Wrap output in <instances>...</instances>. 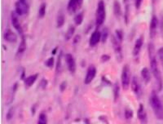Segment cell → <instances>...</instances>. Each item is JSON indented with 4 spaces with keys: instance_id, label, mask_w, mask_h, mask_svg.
I'll use <instances>...</instances> for the list:
<instances>
[{
    "instance_id": "cell-31",
    "label": "cell",
    "mask_w": 163,
    "mask_h": 124,
    "mask_svg": "<svg viewBox=\"0 0 163 124\" xmlns=\"http://www.w3.org/2000/svg\"><path fill=\"white\" fill-rule=\"evenodd\" d=\"M54 64H55V59L54 57H50L47 60L45 61V65L49 69H52L54 67Z\"/></svg>"
},
{
    "instance_id": "cell-6",
    "label": "cell",
    "mask_w": 163,
    "mask_h": 124,
    "mask_svg": "<svg viewBox=\"0 0 163 124\" xmlns=\"http://www.w3.org/2000/svg\"><path fill=\"white\" fill-rule=\"evenodd\" d=\"M30 10V5L27 0H17L15 4V11L18 16L26 15Z\"/></svg>"
},
{
    "instance_id": "cell-27",
    "label": "cell",
    "mask_w": 163,
    "mask_h": 124,
    "mask_svg": "<svg viewBox=\"0 0 163 124\" xmlns=\"http://www.w3.org/2000/svg\"><path fill=\"white\" fill-rule=\"evenodd\" d=\"M119 94H120V86H119V84H118V83L117 82V83H115V85H114V99L115 102L118 100Z\"/></svg>"
},
{
    "instance_id": "cell-1",
    "label": "cell",
    "mask_w": 163,
    "mask_h": 124,
    "mask_svg": "<svg viewBox=\"0 0 163 124\" xmlns=\"http://www.w3.org/2000/svg\"><path fill=\"white\" fill-rule=\"evenodd\" d=\"M148 57H149V61H150V68H151V72L154 76L157 82V86L158 88V91H161L162 89L163 86V80L162 77V74L160 71L159 67H158V62L157 59V53L155 51V47L152 43H149L148 46Z\"/></svg>"
},
{
    "instance_id": "cell-32",
    "label": "cell",
    "mask_w": 163,
    "mask_h": 124,
    "mask_svg": "<svg viewBox=\"0 0 163 124\" xmlns=\"http://www.w3.org/2000/svg\"><path fill=\"white\" fill-rule=\"evenodd\" d=\"M125 118L127 120H130L133 118V111L129 108H126L125 109Z\"/></svg>"
},
{
    "instance_id": "cell-34",
    "label": "cell",
    "mask_w": 163,
    "mask_h": 124,
    "mask_svg": "<svg viewBox=\"0 0 163 124\" xmlns=\"http://www.w3.org/2000/svg\"><path fill=\"white\" fill-rule=\"evenodd\" d=\"M157 57L159 58L160 62H161V64H162L163 67V47L158 49V51L157 52Z\"/></svg>"
},
{
    "instance_id": "cell-12",
    "label": "cell",
    "mask_w": 163,
    "mask_h": 124,
    "mask_svg": "<svg viewBox=\"0 0 163 124\" xmlns=\"http://www.w3.org/2000/svg\"><path fill=\"white\" fill-rule=\"evenodd\" d=\"M101 41V32L99 30H96L91 34V38L89 40V45L91 47H94L96 45H98L99 43Z\"/></svg>"
},
{
    "instance_id": "cell-5",
    "label": "cell",
    "mask_w": 163,
    "mask_h": 124,
    "mask_svg": "<svg viewBox=\"0 0 163 124\" xmlns=\"http://www.w3.org/2000/svg\"><path fill=\"white\" fill-rule=\"evenodd\" d=\"M121 82L123 90H126L129 88L130 84H131V71H130V67L128 64H125L122 68Z\"/></svg>"
},
{
    "instance_id": "cell-7",
    "label": "cell",
    "mask_w": 163,
    "mask_h": 124,
    "mask_svg": "<svg viewBox=\"0 0 163 124\" xmlns=\"http://www.w3.org/2000/svg\"><path fill=\"white\" fill-rule=\"evenodd\" d=\"M83 0H69L67 5V10L70 14H73L82 8Z\"/></svg>"
},
{
    "instance_id": "cell-39",
    "label": "cell",
    "mask_w": 163,
    "mask_h": 124,
    "mask_svg": "<svg viewBox=\"0 0 163 124\" xmlns=\"http://www.w3.org/2000/svg\"><path fill=\"white\" fill-rule=\"evenodd\" d=\"M151 1H152V4H156L157 3V2H158V1H159V0H151Z\"/></svg>"
},
{
    "instance_id": "cell-37",
    "label": "cell",
    "mask_w": 163,
    "mask_h": 124,
    "mask_svg": "<svg viewBox=\"0 0 163 124\" xmlns=\"http://www.w3.org/2000/svg\"><path fill=\"white\" fill-rule=\"evenodd\" d=\"M80 39H81V37H80L79 34H77V35H75L74 39H73V44H78V42L80 41Z\"/></svg>"
},
{
    "instance_id": "cell-14",
    "label": "cell",
    "mask_w": 163,
    "mask_h": 124,
    "mask_svg": "<svg viewBox=\"0 0 163 124\" xmlns=\"http://www.w3.org/2000/svg\"><path fill=\"white\" fill-rule=\"evenodd\" d=\"M131 89L132 91L137 96H141V85L140 84V81L137 78L136 76H134L132 78V80L131 82Z\"/></svg>"
},
{
    "instance_id": "cell-30",
    "label": "cell",
    "mask_w": 163,
    "mask_h": 124,
    "mask_svg": "<svg viewBox=\"0 0 163 124\" xmlns=\"http://www.w3.org/2000/svg\"><path fill=\"white\" fill-rule=\"evenodd\" d=\"M114 35L116 36V38H118V41L121 42V43L123 42V39H124V33H123L122 30H117L115 31V34H114Z\"/></svg>"
},
{
    "instance_id": "cell-11",
    "label": "cell",
    "mask_w": 163,
    "mask_h": 124,
    "mask_svg": "<svg viewBox=\"0 0 163 124\" xmlns=\"http://www.w3.org/2000/svg\"><path fill=\"white\" fill-rule=\"evenodd\" d=\"M11 25L13 28L15 29L20 34H22L23 30H22V26L20 23L19 18H18V15L16 13V11H12L11 14Z\"/></svg>"
},
{
    "instance_id": "cell-38",
    "label": "cell",
    "mask_w": 163,
    "mask_h": 124,
    "mask_svg": "<svg viewBox=\"0 0 163 124\" xmlns=\"http://www.w3.org/2000/svg\"><path fill=\"white\" fill-rule=\"evenodd\" d=\"M57 49H58V47H56V48L53 49V51H52V55H55V54H56V52H57Z\"/></svg>"
},
{
    "instance_id": "cell-33",
    "label": "cell",
    "mask_w": 163,
    "mask_h": 124,
    "mask_svg": "<svg viewBox=\"0 0 163 124\" xmlns=\"http://www.w3.org/2000/svg\"><path fill=\"white\" fill-rule=\"evenodd\" d=\"M13 114H14V108L13 107H11L10 109H8V113H7V115H6V118L7 120L10 121L12 118L13 117Z\"/></svg>"
},
{
    "instance_id": "cell-2",
    "label": "cell",
    "mask_w": 163,
    "mask_h": 124,
    "mask_svg": "<svg viewBox=\"0 0 163 124\" xmlns=\"http://www.w3.org/2000/svg\"><path fill=\"white\" fill-rule=\"evenodd\" d=\"M149 101L156 118L159 120H163V103L156 91H152Z\"/></svg>"
},
{
    "instance_id": "cell-10",
    "label": "cell",
    "mask_w": 163,
    "mask_h": 124,
    "mask_svg": "<svg viewBox=\"0 0 163 124\" xmlns=\"http://www.w3.org/2000/svg\"><path fill=\"white\" fill-rule=\"evenodd\" d=\"M96 68L95 65H90L88 69H87V74H86V77H85V80L84 83L85 84H90V83L93 81V79H95L96 76Z\"/></svg>"
},
{
    "instance_id": "cell-18",
    "label": "cell",
    "mask_w": 163,
    "mask_h": 124,
    "mask_svg": "<svg viewBox=\"0 0 163 124\" xmlns=\"http://www.w3.org/2000/svg\"><path fill=\"white\" fill-rule=\"evenodd\" d=\"M137 116H138V118L142 123L145 122L146 119H147V113L145 111V109H144V106L143 104H140V106H139V109L137 111Z\"/></svg>"
},
{
    "instance_id": "cell-22",
    "label": "cell",
    "mask_w": 163,
    "mask_h": 124,
    "mask_svg": "<svg viewBox=\"0 0 163 124\" xmlns=\"http://www.w3.org/2000/svg\"><path fill=\"white\" fill-rule=\"evenodd\" d=\"M74 33H75V26H70L68 28V30H67V31H66V33H65V40H66V41L70 40V39L73 37Z\"/></svg>"
},
{
    "instance_id": "cell-8",
    "label": "cell",
    "mask_w": 163,
    "mask_h": 124,
    "mask_svg": "<svg viewBox=\"0 0 163 124\" xmlns=\"http://www.w3.org/2000/svg\"><path fill=\"white\" fill-rule=\"evenodd\" d=\"M159 26V21L158 18L157 17V16L153 15L152 16V19L150 21V26H149V35L150 38H154L157 33V29Z\"/></svg>"
},
{
    "instance_id": "cell-29",
    "label": "cell",
    "mask_w": 163,
    "mask_h": 124,
    "mask_svg": "<svg viewBox=\"0 0 163 124\" xmlns=\"http://www.w3.org/2000/svg\"><path fill=\"white\" fill-rule=\"evenodd\" d=\"M38 124H47V117L45 113H41L39 114Z\"/></svg>"
},
{
    "instance_id": "cell-23",
    "label": "cell",
    "mask_w": 163,
    "mask_h": 124,
    "mask_svg": "<svg viewBox=\"0 0 163 124\" xmlns=\"http://www.w3.org/2000/svg\"><path fill=\"white\" fill-rule=\"evenodd\" d=\"M125 11H124V21L125 24L127 26L130 21V4L129 2H126Z\"/></svg>"
},
{
    "instance_id": "cell-13",
    "label": "cell",
    "mask_w": 163,
    "mask_h": 124,
    "mask_svg": "<svg viewBox=\"0 0 163 124\" xmlns=\"http://www.w3.org/2000/svg\"><path fill=\"white\" fill-rule=\"evenodd\" d=\"M4 38L5 41L11 43H15L17 42V35L15 32H13L10 29H7L4 31Z\"/></svg>"
},
{
    "instance_id": "cell-4",
    "label": "cell",
    "mask_w": 163,
    "mask_h": 124,
    "mask_svg": "<svg viewBox=\"0 0 163 124\" xmlns=\"http://www.w3.org/2000/svg\"><path fill=\"white\" fill-rule=\"evenodd\" d=\"M111 42H112V46H113L116 58H117L118 62H121L123 60V52H122V46H121L122 43L118 41V38H116L115 35L112 36Z\"/></svg>"
},
{
    "instance_id": "cell-15",
    "label": "cell",
    "mask_w": 163,
    "mask_h": 124,
    "mask_svg": "<svg viewBox=\"0 0 163 124\" xmlns=\"http://www.w3.org/2000/svg\"><path fill=\"white\" fill-rule=\"evenodd\" d=\"M143 45H144V37L142 35V36L137 38L136 41L135 43V46L133 47L132 52V54L134 57H138L139 56V54L140 53L141 49L143 47Z\"/></svg>"
},
{
    "instance_id": "cell-25",
    "label": "cell",
    "mask_w": 163,
    "mask_h": 124,
    "mask_svg": "<svg viewBox=\"0 0 163 124\" xmlns=\"http://www.w3.org/2000/svg\"><path fill=\"white\" fill-rule=\"evenodd\" d=\"M83 12H79V13H78V14L75 16V17H74V19H73V21H74L76 26H80V25L83 23Z\"/></svg>"
},
{
    "instance_id": "cell-35",
    "label": "cell",
    "mask_w": 163,
    "mask_h": 124,
    "mask_svg": "<svg viewBox=\"0 0 163 124\" xmlns=\"http://www.w3.org/2000/svg\"><path fill=\"white\" fill-rule=\"evenodd\" d=\"M66 87H67V83H66L65 81H64V82H62L61 86H60V91H61V92H63V91L65 90Z\"/></svg>"
},
{
    "instance_id": "cell-9",
    "label": "cell",
    "mask_w": 163,
    "mask_h": 124,
    "mask_svg": "<svg viewBox=\"0 0 163 124\" xmlns=\"http://www.w3.org/2000/svg\"><path fill=\"white\" fill-rule=\"evenodd\" d=\"M65 62L68 71L71 74H74L76 71V62L71 53H68L65 55Z\"/></svg>"
},
{
    "instance_id": "cell-28",
    "label": "cell",
    "mask_w": 163,
    "mask_h": 124,
    "mask_svg": "<svg viewBox=\"0 0 163 124\" xmlns=\"http://www.w3.org/2000/svg\"><path fill=\"white\" fill-rule=\"evenodd\" d=\"M46 10H47V4H46V3H42L40 5V8H39V10H38V16H39V18L44 17V16L46 14Z\"/></svg>"
},
{
    "instance_id": "cell-20",
    "label": "cell",
    "mask_w": 163,
    "mask_h": 124,
    "mask_svg": "<svg viewBox=\"0 0 163 124\" xmlns=\"http://www.w3.org/2000/svg\"><path fill=\"white\" fill-rule=\"evenodd\" d=\"M38 74H34L32 75L27 77L26 79H25V85L26 87H30L34 85V83L36 82V80L38 79Z\"/></svg>"
},
{
    "instance_id": "cell-21",
    "label": "cell",
    "mask_w": 163,
    "mask_h": 124,
    "mask_svg": "<svg viewBox=\"0 0 163 124\" xmlns=\"http://www.w3.org/2000/svg\"><path fill=\"white\" fill-rule=\"evenodd\" d=\"M121 6L120 2L118 0H115L114 2V16L117 17V18H119L121 16Z\"/></svg>"
},
{
    "instance_id": "cell-36",
    "label": "cell",
    "mask_w": 163,
    "mask_h": 124,
    "mask_svg": "<svg viewBox=\"0 0 163 124\" xmlns=\"http://www.w3.org/2000/svg\"><path fill=\"white\" fill-rule=\"evenodd\" d=\"M110 59V57L109 55H106V54H104L102 57H101V60L103 62H106L108 60Z\"/></svg>"
},
{
    "instance_id": "cell-19",
    "label": "cell",
    "mask_w": 163,
    "mask_h": 124,
    "mask_svg": "<svg viewBox=\"0 0 163 124\" xmlns=\"http://www.w3.org/2000/svg\"><path fill=\"white\" fill-rule=\"evenodd\" d=\"M65 16L63 11H60L56 17V28L60 29L65 25Z\"/></svg>"
},
{
    "instance_id": "cell-17",
    "label": "cell",
    "mask_w": 163,
    "mask_h": 124,
    "mask_svg": "<svg viewBox=\"0 0 163 124\" xmlns=\"http://www.w3.org/2000/svg\"><path fill=\"white\" fill-rule=\"evenodd\" d=\"M141 77H142V79L144 81V83H149L151 81V78H152L151 71L149 70V69H148L147 67L143 68L142 70H141Z\"/></svg>"
},
{
    "instance_id": "cell-3",
    "label": "cell",
    "mask_w": 163,
    "mask_h": 124,
    "mask_svg": "<svg viewBox=\"0 0 163 124\" xmlns=\"http://www.w3.org/2000/svg\"><path fill=\"white\" fill-rule=\"evenodd\" d=\"M106 19V8H105V3L104 0H99L97 4L96 12H95V26L96 29L102 26Z\"/></svg>"
},
{
    "instance_id": "cell-24",
    "label": "cell",
    "mask_w": 163,
    "mask_h": 124,
    "mask_svg": "<svg viewBox=\"0 0 163 124\" xmlns=\"http://www.w3.org/2000/svg\"><path fill=\"white\" fill-rule=\"evenodd\" d=\"M62 55H63V52L61 51L59 55H58V57H57V61H56V73L57 74H59L61 71V59H62Z\"/></svg>"
},
{
    "instance_id": "cell-26",
    "label": "cell",
    "mask_w": 163,
    "mask_h": 124,
    "mask_svg": "<svg viewBox=\"0 0 163 124\" xmlns=\"http://www.w3.org/2000/svg\"><path fill=\"white\" fill-rule=\"evenodd\" d=\"M108 38H109V29L107 27H104L101 31V43H105Z\"/></svg>"
},
{
    "instance_id": "cell-16",
    "label": "cell",
    "mask_w": 163,
    "mask_h": 124,
    "mask_svg": "<svg viewBox=\"0 0 163 124\" xmlns=\"http://www.w3.org/2000/svg\"><path fill=\"white\" fill-rule=\"evenodd\" d=\"M26 38H25V37L24 35H22L21 40H20V43L18 49H17V52L16 53V57H22L23 55H24V53H25V50H26Z\"/></svg>"
}]
</instances>
